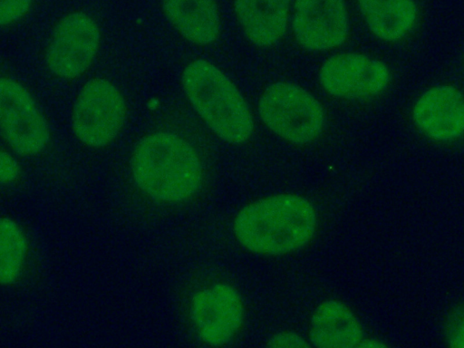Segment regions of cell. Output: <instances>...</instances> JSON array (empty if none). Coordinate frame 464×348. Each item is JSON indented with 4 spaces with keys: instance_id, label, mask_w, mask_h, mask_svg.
<instances>
[{
    "instance_id": "obj_21",
    "label": "cell",
    "mask_w": 464,
    "mask_h": 348,
    "mask_svg": "<svg viewBox=\"0 0 464 348\" xmlns=\"http://www.w3.org/2000/svg\"><path fill=\"white\" fill-rule=\"evenodd\" d=\"M385 346L383 343H381L380 341L376 339H371V338H363L362 343H360L359 347H382Z\"/></svg>"
},
{
    "instance_id": "obj_9",
    "label": "cell",
    "mask_w": 464,
    "mask_h": 348,
    "mask_svg": "<svg viewBox=\"0 0 464 348\" xmlns=\"http://www.w3.org/2000/svg\"><path fill=\"white\" fill-rule=\"evenodd\" d=\"M410 115L417 131L432 142L450 144L464 138V92L451 83L423 90L412 102Z\"/></svg>"
},
{
    "instance_id": "obj_2",
    "label": "cell",
    "mask_w": 464,
    "mask_h": 348,
    "mask_svg": "<svg viewBox=\"0 0 464 348\" xmlns=\"http://www.w3.org/2000/svg\"><path fill=\"white\" fill-rule=\"evenodd\" d=\"M131 176L139 189L162 203L188 200L199 189L203 167L193 146L170 131L147 134L130 159Z\"/></svg>"
},
{
    "instance_id": "obj_5",
    "label": "cell",
    "mask_w": 464,
    "mask_h": 348,
    "mask_svg": "<svg viewBox=\"0 0 464 348\" xmlns=\"http://www.w3.org/2000/svg\"><path fill=\"white\" fill-rule=\"evenodd\" d=\"M127 118L125 99L110 80L95 77L80 90L72 111V130L83 145L101 149L111 144Z\"/></svg>"
},
{
    "instance_id": "obj_6",
    "label": "cell",
    "mask_w": 464,
    "mask_h": 348,
    "mask_svg": "<svg viewBox=\"0 0 464 348\" xmlns=\"http://www.w3.org/2000/svg\"><path fill=\"white\" fill-rule=\"evenodd\" d=\"M101 30L89 14L74 11L53 27L44 53L46 67L55 77L72 81L82 77L94 63L101 44Z\"/></svg>"
},
{
    "instance_id": "obj_13",
    "label": "cell",
    "mask_w": 464,
    "mask_h": 348,
    "mask_svg": "<svg viewBox=\"0 0 464 348\" xmlns=\"http://www.w3.org/2000/svg\"><path fill=\"white\" fill-rule=\"evenodd\" d=\"M363 329L356 314L343 302L330 299L319 304L311 316L309 339L320 348L359 347Z\"/></svg>"
},
{
    "instance_id": "obj_4",
    "label": "cell",
    "mask_w": 464,
    "mask_h": 348,
    "mask_svg": "<svg viewBox=\"0 0 464 348\" xmlns=\"http://www.w3.org/2000/svg\"><path fill=\"white\" fill-rule=\"evenodd\" d=\"M257 108L264 125L294 145L313 142L325 126L321 102L306 89L290 82L269 84L261 93Z\"/></svg>"
},
{
    "instance_id": "obj_14",
    "label": "cell",
    "mask_w": 464,
    "mask_h": 348,
    "mask_svg": "<svg viewBox=\"0 0 464 348\" xmlns=\"http://www.w3.org/2000/svg\"><path fill=\"white\" fill-rule=\"evenodd\" d=\"M162 10L187 41L207 46L220 34L221 17L216 0H162Z\"/></svg>"
},
{
    "instance_id": "obj_8",
    "label": "cell",
    "mask_w": 464,
    "mask_h": 348,
    "mask_svg": "<svg viewBox=\"0 0 464 348\" xmlns=\"http://www.w3.org/2000/svg\"><path fill=\"white\" fill-rule=\"evenodd\" d=\"M318 80L330 96L342 100H367L384 92L392 81L388 64L354 52L330 56L320 66Z\"/></svg>"
},
{
    "instance_id": "obj_16",
    "label": "cell",
    "mask_w": 464,
    "mask_h": 348,
    "mask_svg": "<svg viewBox=\"0 0 464 348\" xmlns=\"http://www.w3.org/2000/svg\"><path fill=\"white\" fill-rule=\"evenodd\" d=\"M27 250L26 238L18 225L9 218L0 221V281L14 283L20 276Z\"/></svg>"
},
{
    "instance_id": "obj_18",
    "label": "cell",
    "mask_w": 464,
    "mask_h": 348,
    "mask_svg": "<svg viewBox=\"0 0 464 348\" xmlns=\"http://www.w3.org/2000/svg\"><path fill=\"white\" fill-rule=\"evenodd\" d=\"M33 0H0V24L10 26L21 21L30 11Z\"/></svg>"
},
{
    "instance_id": "obj_15",
    "label": "cell",
    "mask_w": 464,
    "mask_h": 348,
    "mask_svg": "<svg viewBox=\"0 0 464 348\" xmlns=\"http://www.w3.org/2000/svg\"><path fill=\"white\" fill-rule=\"evenodd\" d=\"M360 14L380 41L395 44L410 36L419 21L415 0H356Z\"/></svg>"
},
{
    "instance_id": "obj_7",
    "label": "cell",
    "mask_w": 464,
    "mask_h": 348,
    "mask_svg": "<svg viewBox=\"0 0 464 348\" xmlns=\"http://www.w3.org/2000/svg\"><path fill=\"white\" fill-rule=\"evenodd\" d=\"M0 128L9 148L22 156H35L50 141L48 122L29 91L16 80H0Z\"/></svg>"
},
{
    "instance_id": "obj_3",
    "label": "cell",
    "mask_w": 464,
    "mask_h": 348,
    "mask_svg": "<svg viewBox=\"0 0 464 348\" xmlns=\"http://www.w3.org/2000/svg\"><path fill=\"white\" fill-rule=\"evenodd\" d=\"M184 93L198 117L220 140L241 144L254 131V118L241 92L216 64L188 63L181 74Z\"/></svg>"
},
{
    "instance_id": "obj_17",
    "label": "cell",
    "mask_w": 464,
    "mask_h": 348,
    "mask_svg": "<svg viewBox=\"0 0 464 348\" xmlns=\"http://www.w3.org/2000/svg\"><path fill=\"white\" fill-rule=\"evenodd\" d=\"M443 333L448 346L464 348V303L457 304L448 314Z\"/></svg>"
},
{
    "instance_id": "obj_10",
    "label": "cell",
    "mask_w": 464,
    "mask_h": 348,
    "mask_svg": "<svg viewBox=\"0 0 464 348\" xmlns=\"http://www.w3.org/2000/svg\"><path fill=\"white\" fill-rule=\"evenodd\" d=\"M290 25L297 44L311 52L342 46L350 33L345 0H295Z\"/></svg>"
},
{
    "instance_id": "obj_12",
    "label": "cell",
    "mask_w": 464,
    "mask_h": 348,
    "mask_svg": "<svg viewBox=\"0 0 464 348\" xmlns=\"http://www.w3.org/2000/svg\"><path fill=\"white\" fill-rule=\"evenodd\" d=\"M295 0H234L236 19L246 39L255 46L277 44L291 22Z\"/></svg>"
},
{
    "instance_id": "obj_1",
    "label": "cell",
    "mask_w": 464,
    "mask_h": 348,
    "mask_svg": "<svg viewBox=\"0 0 464 348\" xmlns=\"http://www.w3.org/2000/svg\"><path fill=\"white\" fill-rule=\"evenodd\" d=\"M317 213L305 198L282 193L260 198L236 215L233 232L246 250L283 256L305 246L315 235Z\"/></svg>"
},
{
    "instance_id": "obj_19",
    "label": "cell",
    "mask_w": 464,
    "mask_h": 348,
    "mask_svg": "<svg viewBox=\"0 0 464 348\" xmlns=\"http://www.w3.org/2000/svg\"><path fill=\"white\" fill-rule=\"evenodd\" d=\"M267 345L269 347L295 348L307 347L309 343L298 334L284 331L272 335L267 341Z\"/></svg>"
},
{
    "instance_id": "obj_20",
    "label": "cell",
    "mask_w": 464,
    "mask_h": 348,
    "mask_svg": "<svg viewBox=\"0 0 464 348\" xmlns=\"http://www.w3.org/2000/svg\"><path fill=\"white\" fill-rule=\"evenodd\" d=\"M19 175V166L8 152L2 150L0 155V180L4 185L15 181Z\"/></svg>"
},
{
    "instance_id": "obj_11",
    "label": "cell",
    "mask_w": 464,
    "mask_h": 348,
    "mask_svg": "<svg viewBox=\"0 0 464 348\" xmlns=\"http://www.w3.org/2000/svg\"><path fill=\"white\" fill-rule=\"evenodd\" d=\"M189 311L198 335L212 346L229 343L241 328L245 317L240 295L226 283H217L195 293Z\"/></svg>"
}]
</instances>
